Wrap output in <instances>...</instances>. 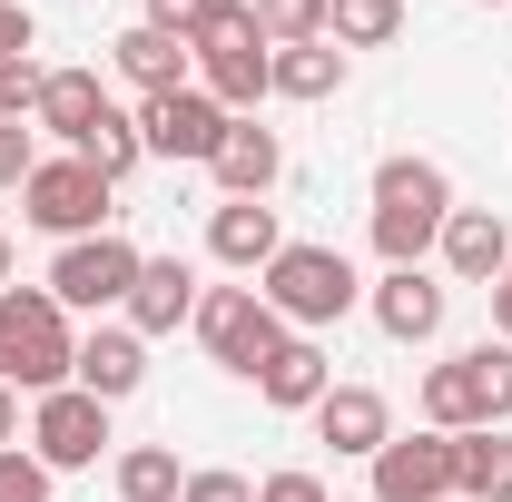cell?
<instances>
[{"instance_id":"83f0119b","label":"cell","mask_w":512,"mask_h":502,"mask_svg":"<svg viewBox=\"0 0 512 502\" xmlns=\"http://www.w3.org/2000/svg\"><path fill=\"white\" fill-rule=\"evenodd\" d=\"M0 502H50V463H40L30 443H10V453H0Z\"/></svg>"},{"instance_id":"e0dca14e","label":"cell","mask_w":512,"mask_h":502,"mask_svg":"<svg viewBox=\"0 0 512 502\" xmlns=\"http://www.w3.org/2000/svg\"><path fill=\"white\" fill-rule=\"evenodd\" d=\"M316 434L335 443V453H355V463H375L384 443H394V404H384L375 384H325V404H316Z\"/></svg>"},{"instance_id":"6da1fadb","label":"cell","mask_w":512,"mask_h":502,"mask_svg":"<svg viewBox=\"0 0 512 502\" xmlns=\"http://www.w3.org/2000/svg\"><path fill=\"white\" fill-rule=\"evenodd\" d=\"M79 375V335H69V306L50 286H0V384L10 394H60Z\"/></svg>"},{"instance_id":"8992f818","label":"cell","mask_w":512,"mask_h":502,"mask_svg":"<svg viewBox=\"0 0 512 502\" xmlns=\"http://www.w3.org/2000/svg\"><path fill=\"white\" fill-rule=\"evenodd\" d=\"M109 197H119V178H99L79 148H60V158H40V168L20 178V217L69 247V237H99V227H109Z\"/></svg>"},{"instance_id":"30bf717a","label":"cell","mask_w":512,"mask_h":502,"mask_svg":"<svg viewBox=\"0 0 512 502\" xmlns=\"http://www.w3.org/2000/svg\"><path fill=\"white\" fill-rule=\"evenodd\" d=\"M138 138H148V158H188V168H207L217 138H227V109L188 79V89H168V99H138Z\"/></svg>"},{"instance_id":"2e32d148","label":"cell","mask_w":512,"mask_h":502,"mask_svg":"<svg viewBox=\"0 0 512 502\" xmlns=\"http://www.w3.org/2000/svg\"><path fill=\"white\" fill-rule=\"evenodd\" d=\"M119 315L138 325V335H178V325H197V266H188V256H148Z\"/></svg>"},{"instance_id":"ac0fdd59","label":"cell","mask_w":512,"mask_h":502,"mask_svg":"<svg viewBox=\"0 0 512 502\" xmlns=\"http://www.w3.org/2000/svg\"><path fill=\"white\" fill-rule=\"evenodd\" d=\"M325 384H335V355H325L316 335H286V345L256 365V394H266L276 414H316V404H325Z\"/></svg>"},{"instance_id":"e575fe53","label":"cell","mask_w":512,"mask_h":502,"mask_svg":"<svg viewBox=\"0 0 512 502\" xmlns=\"http://www.w3.org/2000/svg\"><path fill=\"white\" fill-rule=\"evenodd\" d=\"M10 443H20V394L0 384V453H10Z\"/></svg>"},{"instance_id":"1f68e13d","label":"cell","mask_w":512,"mask_h":502,"mask_svg":"<svg viewBox=\"0 0 512 502\" xmlns=\"http://www.w3.org/2000/svg\"><path fill=\"white\" fill-rule=\"evenodd\" d=\"M178 502H256V483H247V473H188Z\"/></svg>"},{"instance_id":"7a4b0ae2","label":"cell","mask_w":512,"mask_h":502,"mask_svg":"<svg viewBox=\"0 0 512 502\" xmlns=\"http://www.w3.org/2000/svg\"><path fill=\"white\" fill-rule=\"evenodd\" d=\"M444 217H453V178L434 158H384L375 168V256L384 266H424L444 247Z\"/></svg>"},{"instance_id":"4dcf8cb0","label":"cell","mask_w":512,"mask_h":502,"mask_svg":"<svg viewBox=\"0 0 512 502\" xmlns=\"http://www.w3.org/2000/svg\"><path fill=\"white\" fill-rule=\"evenodd\" d=\"M217 0H148V30H168V40H197V20H207Z\"/></svg>"},{"instance_id":"4fadbf2b","label":"cell","mask_w":512,"mask_h":502,"mask_svg":"<svg viewBox=\"0 0 512 502\" xmlns=\"http://www.w3.org/2000/svg\"><path fill=\"white\" fill-rule=\"evenodd\" d=\"M79 394H99V404H128V394H138V384H148V335H138V325H109V315H99V325H89V335H79Z\"/></svg>"},{"instance_id":"44dd1931","label":"cell","mask_w":512,"mask_h":502,"mask_svg":"<svg viewBox=\"0 0 512 502\" xmlns=\"http://www.w3.org/2000/svg\"><path fill=\"white\" fill-rule=\"evenodd\" d=\"M207 178H217L227 197H266L276 178H286V148H276V128H256V119H227L217 158H207Z\"/></svg>"},{"instance_id":"9a60e30c","label":"cell","mask_w":512,"mask_h":502,"mask_svg":"<svg viewBox=\"0 0 512 502\" xmlns=\"http://www.w3.org/2000/svg\"><path fill=\"white\" fill-rule=\"evenodd\" d=\"M444 276L453 286H503V266H512V227H503V207H453L444 217Z\"/></svg>"},{"instance_id":"836d02e7","label":"cell","mask_w":512,"mask_h":502,"mask_svg":"<svg viewBox=\"0 0 512 502\" xmlns=\"http://www.w3.org/2000/svg\"><path fill=\"white\" fill-rule=\"evenodd\" d=\"M493 335L512 345V266H503V286H493Z\"/></svg>"},{"instance_id":"5b68a950","label":"cell","mask_w":512,"mask_h":502,"mask_svg":"<svg viewBox=\"0 0 512 502\" xmlns=\"http://www.w3.org/2000/svg\"><path fill=\"white\" fill-rule=\"evenodd\" d=\"M424 424L434 434H483V424H512V345H463L424 375Z\"/></svg>"},{"instance_id":"603a6c76","label":"cell","mask_w":512,"mask_h":502,"mask_svg":"<svg viewBox=\"0 0 512 502\" xmlns=\"http://www.w3.org/2000/svg\"><path fill=\"white\" fill-rule=\"evenodd\" d=\"M345 89V50L335 40H296L266 60V99H335Z\"/></svg>"},{"instance_id":"7c38bea8","label":"cell","mask_w":512,"mask_h":502,"mask_svg":"<svg viewBox=\"0 0 512 502\" xmlns=\"http://www.w3.org/2000/svg\"><path fill=\"white\" fill-rule=\"evenodd\" d=\"M365 306H375V325L394 335V345H434L453 286L434 276V266H384V286H365Z\"/></svg>"},{"instance_id":"277c9868","label":"cell","mask_w":512,"mask_h":502,"mask_svg":"<svg viewBox=\"0 0 512 502\" xmlns=\"http://www.w3.org/2000/svg\"><path fill=\"white\" fill-rule=\"evenodd\" d=\"M188 60H197V89L227 109V119H256V99H266V30H256V10L247 0H217L207 20H197V40H188Z\"/></svg>"},{"instance_id":"f1b7e54d","label":"cell","mask_w":512,"mask_h":502,"mask_svg":"<svg viewBox=\"0 0 512 502\" xmlns=\"http://www.w3.org/2000/svg\"><path fill=\"white\" fill-rule=\"evenodd\" d=\"M40 168V148H30V119H0V188H20Z\"/></svg>"},{"instance_id":"ffe728a7","label":"cell","mask_w":512,"mask_h":502,"mask_svg":"<svg viewBox=\"0 0 512 502\" xmlns=\"http://www.w3.org/2000/svg\"><path fill=\"white\" fill-rule=\"evenodd\" d=\"M109 60H119V79L138 89V99H168V89H188V79H197L188 40H168V30H148V20L109 40Z\"/></svg>"},{"instance_id":"3957f363","label":"cell","mask_w":512,"mask_h":502,"mask_svg":"<svg viewBox=\"0 0 512 502\" xmlns=\"http://www.w3.org/2000/svg\"><path fill=\"white\" fill-rule=\"evenodd\" d=\"M256 296L286 315V335H325L365 306V276L345 266V247H276V266L256 276Z\"/></svg>"},{"instance_id":"ba28073f","label":"cell","mask_w":512,"mask_h":502,"mask_svg":"<svg viewBox=\"0 0 512 502\" xmlns=\"http://www.w3.org/2000/svg\"><path fill=\"white\" fill-rule=\"evenodd\" d=\"M197 345H207L227 375H247V384H256V365L286 345V315L266 306L256 286H207V296H197Z\"/></svg>"},{"instance_id":"f546056e","label":"cell","mask_w":512,"mask_h":502,"mask_svg":"<svg viewBox=\"0 0 512 502\" xmlns=\"http://www.w3.org/2000/svg\"><path fill=\"white\" fill-rule=\"evenodd\" d=\"M30 40H40V20L20 0H0V69H30Z\"/></svg>"},{"instance_id":"cb8c5ba5","label":"cell","mask_w":512,"mask_h":502,"mask_svg":"<svg viewBox=\"0 0 512 502\" xmlns=\"http://www.w3.org/2000/svg\"><path fill=\"white\" fill-rule=\"evenodd\" d=\"M404 30V0H325V40L335 50H384Z\"/></svg>"},{"instance_id":"d6986e66","label":"cell","mask_w":512,"mask_h":502,"mask_svg":"<svg viewBox=\"0 0 512 502\" xmlns=\"http://www.w3.org/2000/svg\"><path fill=\"white\" fill-rule=\"evenodd\" d=\"M99 109H109L99 69H40V89H30V128H50L60 148H79L99 128Z\"/></svg>"},{"instance_id":"d4e9b609","label":"cell","mask_w":512,"mask_h":502,"mask_svg":"<svg viewBox=\"0 0 512 502\" xmlns=\"http://www.w3.org/2000/svg\"><path fill=\"white\" fill-rule=\"evenodd\" d=\"M178 493H188V473H178L168 443H128L119 453V502H178Z\"/></svg>"},{"instance_id":"8fae6325","label":"cell","mask_w":512,"mask_h":502,"mask_svg":"<svg viewBox=\"0 0 512 502\" xmlns=\"http://www.w3.org/2000/svg\"><path fill=\"white\" fill-rule=\"evenodd\" d=\"M365 483H375V502H453V434H394L365 463Z\"/></svg>"},{"instance_id":"d6a6232c","label":"cell","mask_w":512,"mask_h":502,"mask_svg":"<svg viewBox=\"0 0 512 502\" xmlns=\"http://www.w3.org/2000/svg\"><path fill=\"white\" fill-rule=\"evenodd\" d=\"M256 502H325V483H316V473H296V463H286V473H266V483H256Z\"/></svg>"},{"instance_id":"5bb4252c","label":"cell","mask_w":512,"mask_h":502,"mask_svg":"<svg viewBox=\"0 0 512 502\" xmlns=\"http://www.w3.org/2000/svg\"><path fill=\"white\" fill-rule=\"evenodd\" d=\"M276 247H286V227H276V207H266V197H217V207H207V256H217V266L266 276Z\"/></svg>"},{"instance_id":"52a82bcc","label":"cell","mask_w":512,"mask_h":502,"mask_svg":"<svg viewBox=\"0 0 512 502\" xmlns=\"http://www.w3.org/2000/svg\"><path fill=\"white\" fill-rule=\"evenodd\" d=\"M138 266L148 256L128 247L119 227H99V237H69L60 256H50V296H60L69 315H119L128 286H138Z\"/></svg>"},{"instance_id":"484cf974","label":"cell","mask_w":512,"mask_h":502,"mask_svg":"<svg viewBox=\"0 0 512 502\" xmlns=\"http://www.w3.org/2000/svg\"><path fill=\"white\" fill-rule=\"evenodd\" d=\"M79 158H89L99 178H128V168L148 158V138H138V119H128V109H99V128L79 138Z\"/></svg>"},{"instance_id":"9c48e42d","label":"cell","mask_w":512,"mask_h":502,"mask_svg":"<svg viewBox=\"0 0 512 502\" xmlns=\"http://www.w3.org/2000/svg\"><path fill=\"white\" fill-rule=\"evenodd\" d=\"M30 453H40L50 473H89V463L109 453V404L79 394V384L40 394V404H30Z\"/></svg>"},{"instance_id":"4316f807","label":"cell","mask_w":512,"mask_h":502,"mask_svg":"<svg viewBox=\"0 0 512 502\" xmlns=\"http://www.w3.org/2000/svg\"><path fill=\"white\" fill-rule=\"evenodd\" d=\"M266 50H296V40H325V0H247Z\"/></svg>"},{"instance_id":"d590c367","label":"cell","mask_w":512,"mask_h":502,"mask_svg":"<svg viewBox=\"0 0 512 502\" xmlns=\"http://www.w3.org/2000/svg\"><path fill=\"white\" fill-rule=\"evenodd\" d=\"M0 286H10V237H0Z\"/></svg>"},{"instance_id":"7402d4cb","label":"cell","mask_w":512,"mask_h":502,"mask_svg":"<svg viewBox=\"0 0 512 502\" xmlns=\"http://www.w3.org/2000/svg\"><path fill=\"white\" fill-rule=\"evenodd\" d=\"M453 502H512V424L453 434Z\"/></svg>"}]
</instances>
